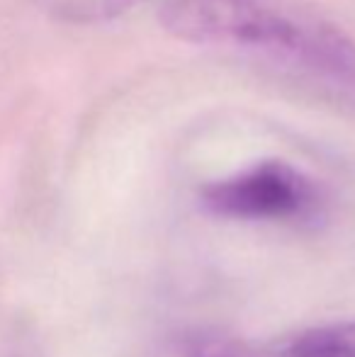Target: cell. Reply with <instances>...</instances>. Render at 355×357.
<instances>
[{
  "label": "cell",
  "instance_id": "7",
  "mask_svg": "<svg viewBox=\"0 0 355 357\" xmlns=\"http://www.w3.org/2000/svg\"><path fill=\"white\" fill-rule=\"evenodd\" d=\"M0 357H47V355H44L39 340H34V335L24 333V331H17V333L5 340Z\"/></svg>",
  "mask_w": 355,
  "mask_h": 357
},
{
  "label": "cell",
  "instance_id": "1",
  "mask_svg": "<svg viewBox=\"0 0 355 357\" xmlns=\"http://www.w3.org/2000/svg\"><path fill=\"white\" fill-rule=\"evenodd\" d=\"M199 199L209 214L239 221L309 224L324 212L317 185L285 160H263L232 178L204 185Z\"/></svg>",
  "mask_w": 355,
  "mask_h": 357
},
{
  "label": "cell",
  "instance_id": "4",
  "mask_svg": "<svg viewBox=\"0 0 355 357\" xmlns=\"http://www.w3.org/2000/svg\"><path fill=\"white\" fill-rule=\"evenodd\" d=\"M149 357H258L256 350L219 328H185L168 333Z\"/></svg>",
  "mask_w": 355,
  "mask_h": 357
},
{
  "label": "cell",
  "instance_id": "2",
  "mask_svg": "<svg viewBox=\"0 0 355 357\" xmlns=\"http://www.w3.org/2000/svg\"><path fill=\"white\" fill-rule=\"evenodd\" d=\"M161 24L185 42H232L285 56L292 52L299 22L263 0H166Z\"/></svg>",
  "mask_w": 355,
  "mask_h": 357
},
{
  "label": "cell",
  "instance_id": "3",
  "mask_svg": "<svg viewBox=\"0 0 355 357\" xmlns=\"http://www.w3.org/2000/svg\"><path fill=\"white\" fill-rule=\"evenodd\" d=\"M287 59L355 93V42L338 29L322 22H299V34Z\"/></svg>",
  "mask_w": 355,
  "mask_h": 357
},
{
  "label": "cell",
  "instance_id": "5",
  "mask_svg": "<svg viewBox=\"0 0 355 357\" xmlns=\"http://www.w3.org/2000/svg\"><path fill=\"white\" fill-rule=\"evenodd\" d=\"M273 357H355V321L302 331L282 340Z\"/></svg>",
  "mask_w": 355,
  "mask_h": 357
},
{
  "label": "cell",
  "instance_id": "6",
  "mask_svg": "<svg viewBox=\"0 0 355 357\" xmlns=\"http://www.w3.org/2000/svg\"><path fill=\"white\" fill-rule=\"evenodd\" d=\"M139 0H66L63 13L76 20H112L132 10Z\"/></svg>",
  "mask_w": 355,
  "mask_h": 357
}]
</instances>
